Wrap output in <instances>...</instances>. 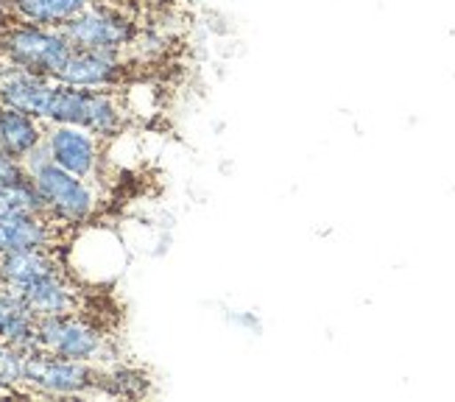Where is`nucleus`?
<instances>
[{"label":"nucleus","mask_w":455,"mask_h":402,"mask_svg":"<svg viewBox=\"0 0 455 402\" xmlns=\"http://www.w3.org/2000/svg\"><path fill=\"white\" fill-rule=\"evenodd\" d=\"M20 299L26 302L28 310L36 318H48V316H68L78 310V291L65 283V274L36 279V283L17 288L14 291Z\"/></svg>","instance_id":"11"},{"label":"nucleus","mask_w":455,"mask_h":402,"mask_svg":"<svg viewBox=\"0 0 455 402\" xmlns=\"http://www.w3.org/2000/svg\"><path fill=\"white\" fill-rule=\"evenodd\" d=\"M45 146L51 151V159L65 171L92 179L98 173V163H101V146L98 137L82 126H62V124H48L45 129Z\"/></svg>","instance_id":"6"},{"label":"nucleus","mask_w":455,"mask_h":402,"mask_svg":"<svg viewBox=\"0 0 455 402\" xmlns=\"http://www.w3.org/2000/svg\"><path fill=\"white\" fill-rule=\"evenodd\" d=\"M36 350H45L73 360H95L109 358L107 335L92 327L87 318L68 313V316H48L36 321Z\"/></svg>","instance_id":"4"},{"label":"nucleus","mask_w":455,"mask_h":402,"mask_svg":"<svg viewBox=\"0 0 455 402\" xmlns=\"http://www.w3.org/2000/svg\"><path fill=\"white\" fill-rule=\"evenodd\" d=\"M53 87H56V78H51V76L12 68V65L0 68V104L14 107L20 112H28L43 120V124L48 117Z\"/></svg>","instance_id":"8"},{"label":"nucleus","mask_w":455,"mask_h":402,"mask_svg":"<svg viewBox=\"0 0 455 402\" xmlns=\"http://www.w3.org/2000/svg\"><path fill=\"white\" fill-rule=\"evenodd\" d=\"M28 213H45V198L34 185V179L26 176L14 185L0 188V218L6 215H28Z\"/></svg>","instance_id":"15"},{"label":"nucleus","mask_w":455,"mask_h":402,"mask_svg":"<svg viewBox=\"0 0 455 402\" xmlns=\"http://www.w3.org/2000/svg\"><path fill=\"white\" fill-rule=\"evenodd\" d=\"M92 0H9L14 20H26L45 28H65L76 14H82Z\"/></svg>","instance_id":"14"},{"label":"nucleus","mask_w":455,"mask_h":402,"mask_svg":"<svg viewBox=\"0 0 455 402\" xmlns=\"http://www.w3.org/2000/svg\"><path fill=\"white\" fill-rule=\"evenodd\" d=\"M26 350L4 344L0 350V383L6 386L9 394H14L20 386H23V374H26Z\"/></svg>","instance_id":"16"},{"label":"nucleus","mask_w":455,"mask_h":402,"mask_svg":"<svg viewBox=\"0 0 455 402\" xmlns=\"http://www.w3.org/2000/svg\"><path fill=\"white\" fill-rule=\"evenodd\" d=\"M53 244H56V218H51L48 213L0 218V252L53 249Z\"/></svg>","instance_id":"9"},{"label":"nucleus","mask_w":455,"mask_h":402,"mask_svg":"<svg viewBox=\"0 0 455 402\" xmlns=\"http://www.w3.org/2000/svg\"><path fill=\"white\" fill-rule=\"evenodd\" d=\"M62 31L73 43V48H98L121 53L137 39V26L132 23V17L104 4H90Z\"/></svg>","instance_id":"5"},{"label":"nucleus","mask_w":455,"mask_h":402,"mask_svg":"<svg viewBox=\"0 0 455 402\" xmlns=\"http://www.w3.org/2000/svg\"><path fill=\"white\" fill-rule=\"evenodd\" d=\"M62 274L59 260L51 249H20V252H0V285L17 291L26 288L36 279Z\"/></svg>","instance_id":"10"},{"label":"nucleus","mask_w":455,"mask_h":402,"mask_svg":"<svg viewBox=\"0 0 455 402\" xmlns=\"http://www.w3.org/2000/svg\"><path fill=\"white\" fill-rule=\"evenodd\" d=\"M73 53V43L62 28H45L14 20L0 31V62L56 78Z\"/></svg>","instance_id":"1"},{"label":"nucleus","mask_w":455,"mask_h":402,"mask_svg":"<svg viewBox=\"0 0 455 402\" xmlns=\"http://www.w3.org/2000/svg\"><path fill=\"white\" fill-rule=\"evenodd\" d=\"M34 185L39 188L45 198V213L62 224H87L98 207V196L87 179L65 171L48 159L45 165H39L28 173Z\"/></svg>","instance_id":"3"},{"label":"nucleus","mask_w":455,"mask_h":402,"mask_svg":"<svg viewBox=\"0 0 455 402\" xmlns=\"http://www.w3.org/2000/svg\"><path fill=\"white\" fill-rule=\"evenodd\" d=\"M126 65L121 51H98V48H73L65 68L59 70L56 82L73 87L112 90L124 82Z\"/></svg>","instance_id":"7"},{"label":"nucleus","mask_w":455,"mask_h":402,"mask_svg":"<svg viewBox=\"0 0 455 402\" xmlns=\"http://www.w3.org/2000/svg\"><path fill=\"white\" fill-rule=\"evenodd\" d=\"M26 176H28V171L23 165V159L0 149V188L14 185V182H20V179H26Z\"/></svg>","instance_id":"17"},{"label":"nucleus","mask_w":455,"mask_h":402,"mask_svg":"<svg viewBox=\"0 0 455 402\" xmlns=\"http://www.w3.org/2000/svg\"><path fill=\"white\" fill-rule=\"evenodd\" d=\"M45 140L43 120L20 112L14 107L0 104V149L23 159L28 151H34Z\"/></svg>","instance_id":"13"},{"label":"nucleus","mask_w":455,"mask_h":402,"mask_svg":"<svg viewBox=\"0 0 455 402\" xmlns=\"http://www.w3.org/2000/svg\"><path fill=\"white\" fill-rule=\"evenodd\" d=\"M232 325L237 327H246V330H260V321H257L251 313H243V310H232Z\"/></svg>","instance_id":"18"},{"label":"nucleus","mask_w":455,"mask_h":402,"mask_svg":"<svg viewBox=\"0 0 455 402\" xmlns=\"http://www.w3.org/2000/svg\"><path fill=\"white\" fill-rule=\"evenodd\" d=\"M36 316L14 291L0 288V341L20 350H36Z\"/></svg>","instance_id":"12"},{"label":"nucleus","mask_w":455,"mask_h":402,"mask_svg":"<svg viewBox=\"0 0 455 402\" xmlns=\"http://www.w3.org/2000/svg\"><path fill=\"white\" fill-rule=\"evenodd\" d=\"M101 372H95L87 360L62 358L45 350H31L26 355L23 386L28 394L43 397H78L101 389Z\"/></svg>","instance_id":"2"},{"label":"nucleus","mask_w":455,"mask_h":402,"mask_svg":"<svg viewBox=\"0 0 455 402\" xmlns=\"http://www.w3.org/2000/svg\"><path fill=\"white\" fill-rule=\"evenodd\" d=\"M4 394H9V391H6V386H4V383H0V397H4Z\"/></svg>","instance_id":"19"}]
</instances>
